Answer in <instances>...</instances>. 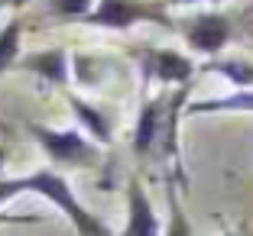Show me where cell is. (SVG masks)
<instances>
[{
  "mask_svg": "<svg viewBox=\"0 0 253 236\" xmlns=\"http://www.w3.org/2000/svg\"><path fill=\"white\" fill-rule=\"evenodd\" d=\"M16 194H39V198H45L55 210H62L68 217V223L78 230V236H114L111 227L101 217H94L82 201L75 198L68 178L59 169H33L20 178H0V204L13 201Z\"/></svg>",
  "mask_w": 253,
  "mask_h": 236,
  "instance_id": "1",
  "label": "cell"
},
{
  "mask_svg": "<svg viewBox=\"0 0 253 236\" xmlns=\"http://www.w3.org/2000/svg\"><path fill=\"white\" fill-rule=\"evenodd\" d=\"M30 139L42 149L55 165H72V169H94L101 162V146L82 130H55L45 123H26Z\"/></svg>",
  "mask_w": 253,
  "mask_h": 236,
  "instance_id": "2",
  "label": "cell"
},
{
  "mask_svg": "<svg viewBox=\"0 0 253 236\" xmlns=\"http://www.w3.org/2000/svg\"><path fill=\"white\" fill-rule=\"evenodd\" d=\"M84 23L111 33H124L136 23H156L166 30H175V20L169 16L166 0H97V7L91 10Z\"/></svg>",
  "mask_w": 253,
  "mask_h": 236,
  "instance_id": "3",
  "label": "cell"
},
{
  "mask_svg": "<svg viewBox=\"0 0 253 236\" xmlns=\"http://www.w3.org/2000/svg\"><path fill=\"white\" fill-rule=\"evenodd\" d=\"M182 39L198 55L217 59L227 49V42L234 39V23L221 10H205V13H195L188 20H182Z\"/></svg>",
  "mask_w": 253,
  "mask_h": 236,
  "instance_id": "4",
  "label": "cell"
},
{
  "mask_svg": "<svg viewBox=\"0 0 253 236\" xmlns=\"http://www.w3.org/2000/svg\"><path fill=\"white\" fill-rule=\"evenodd\" d=\"M140 68L146 74V81L175 84V88L192 84V78L201 71L188 55H182L175 49H143L140 52Z\"/></svg>",
  "mask_w": 253,
  "mask_h": 236,
  "instance_id": "5",
  "label": "cell"
},
{
  "mask_svg": "<svg viewBox=\"0 0 253 236\" xmlns=\"http://www.w3.org/2000/svg\"><path fill=\"white\" fill-rule=\"evenodd\" d=\"M159 230H163V220H159L143 181L133 175L126 181V220L120 236H159Z\"/></svg>",
  "mask_w": 253,
  "mask_h": 236,
  "instance_id": "6",
  "label": "cell"
},
{
  "mask_svg": "<svg viewBox=\"0 0 253 236\" xmlns=\"http://www.w3.org/2000/svg\"><path fill=\"white\" fill-rule=\"evenodd\" d=\"M166 123H169V97H163V94L146 97L140 113H136V126H133V152L140 159H146L153 152V146L166 136Z\"/></svg>",
  "mask_w": 253,
  "mask_h": 236,
  "instance_id": "7",
  "label": "cell"
},
{
  "mask_svg": "<svg viewBox=\"0 0 253 236\" xmlns=\"http://www.w3.org/2000/svg\"><path fill=\"white\" fill-rule=\"evenodd\" d=\"M16 68L36 74V78H42L45 84H55V88H68V81H72V59H68V49H62V45L30 52L16 62Z\"/></svg>",
  "mask_w": 253,
  "mask_h": 236,
  "instance_id": "8",
  "label": "cell"
},
{
  "mask_svg": "<svg viewBox=\"0 0 253 236\" xmlns=\"http://www.w3.org/2000/svg\"><path fill=\"white\" fill-rule=\"evenodd\" d=\"M65 101H68V110L75 113V120H78V126H82V133H88L97 146H111V142H114L111 120L97 110L91 101H84V97H78V94H68Z\"/></svg>",
  "mask_w": 253,
  "mask_h": 236,
  "instance_id": "9",
  "label": "cell"
},
{
  "mask_svg": "<svg viewBox=\"0 0 253 236\" xmlns=\"http://www.w3.org/2000/svg\"><path fill=\"white\" fill-rule=\"evenodd\" d=\"M188 117L201 113H253V88L250 91H234L224 97H208V101H192L185 107Z\"/></svg>",
  "mask_w": 253,
  "mask_h": 236,
  "instance_id": "10",
  "label": "cell"
},
{
  "mask_svg": "<svg viewBox=\"0 0 253 236\" xmlns=\"http://www.w3.org/2000/svg\"><path fill=\"white\" fill-rule=\"evenodd\" d=\"M201 71L221 74V78H227L237 91L253 88V62H247V59H211L208 65H201Z\"/></svg>",
  "mask_w": 253,
  "mask_h": 236,
  "instance_id": "11",
  "label": "cell"
},
{
  "mask_svg": "<svg viewBox=\"0 0 253 236\" xmlns=\"http://www.w3.org/2000/svg\"><path fill=\"white\" fill-rule=\"evenodd\" d=\"M20 42H23V20L13 16L0 26V78L7 71H13L16 62L23 59L20 55Z\"/></svg>",
  "mask_w": 253,
  "mask_h": 236,
  "instance_id": "12",
  "label": "cell"
},
{
  "mask_svg": "<svg viewBox=\"0 0 253 236\" xmlns=\"http://www.w3.org/2000/svg\"><path fill=\"white\" fill-rule=\"evenodd\" d=\"M166 201H169V220H166V236H195L192 220L179 201V191L172 181H166Z\"/></svg>",
  "mask_w": 253,
  "mask_h": 236,
  "instance_id": "13",
  "label": "cell"
},
{
  "mask_svg": "<svg viewBox=\"0 0 253 236\" xmlns=\"http://www.w3.org/2000/svg\"><path fill=\"white\" fill-rule=\"evenodd\" d=\"M49 13L59 16V20H88L91 10L97 7V0H45Z\"/></svg>",
  "mask_w": 253,
  "mask_h": 236,
  "instance_id": "14",
  "label": "cell"
},
{
  "mask_svg": "<svg viewBox=\"0 0 253 236\" xmlns=\"http://www.w3.org/2000/svg\"><path fill=\"white\" fill-rule=\"evenodd\" d=\"M33 223H45L42 214H10L0 210V227H33Z\"/></svg>",
  "mask_w": 253,
  "mask_h": 236,
  "instance_id": "15",
  "label": "cell"
},
{
  "mask_svg": "<svg viewBox=\"0 0 253 236\" xmlns=\"http://www.w3.org/2000/svg\"><path fill=\"white\" fill-rule=\"evenodd\" d=\"M23 7H30V0H0V13L3 10H23Z\"/></svg>",
  "mask_w": 253,
  "mask_h": 236,
  "instance_id": "16",
  "label": "cell"
},
{
  "mask_svg": "<svg viewBox=\"0 0 253 236\" xmlns=\"http://www.w3.org/2000/svg\"><path fill=\"white\" fill-rule=\"evenodd\" d=\"M7 162H10V149H7V142H0V178H3V169H7Z\"/></svg>",
  "mask_w": 253,
  "mask_h": 236,
  "instance_id": "17",
  "label": "cell"
},
{
  "mask_svg": "<svg viewBox=\"0 0 253 236\" xmlns=\"http://www.w3.org/2000/svg\"><path fill=\"white\" fill-rule=\"evenodd\" d=\"M192 3H201V0H166V7H192Z\"/></svg>",
  "mask_w": 253,
  "mask_h": 236,
  "instance_id": "18",
  "label": "cell"
},
{
  "mask_svg": "<svg viewBox=\"0 0 253 236\" xmlns=\"http://www.w3.org/2000/svg\"><path fill=\"white\" fill-rule=\"evenodd\" d=\"M224 236H240V233H237V230H224Z\"/></svg>",
  "mask_w": 253,
  "mask_h": 236,
  "instance_id": "19",
  "label": "cell"
},
{
  "mask_svg": "<svg viewBox=\"0 0 253 236\" xmlns=\"http://www.w3.org/2000/svg\"><path fill=\"white\" fill-rule=\"evenodd\" d=\"M208 3H224V0H208Z\"/></svg>",
  "mask_w": 253,
  "mask_h": 236,
  "instance_id": "20",
  "label": "cell"
},
{
  "mask_svg": "<svg viewBox=\"0 0 253 236\" xmlns=\"http://www.w3.org/2000/svg\"><path fill=\"white\" fill-rule=\"evenodd\" d=\"M0 130H7V126H3V123H0Z\"/></svg>",
  "mask_w": 253,
  "mask_h": 236,
  "instance_id": "21",
  "label": "cell"
}]
</instances>
